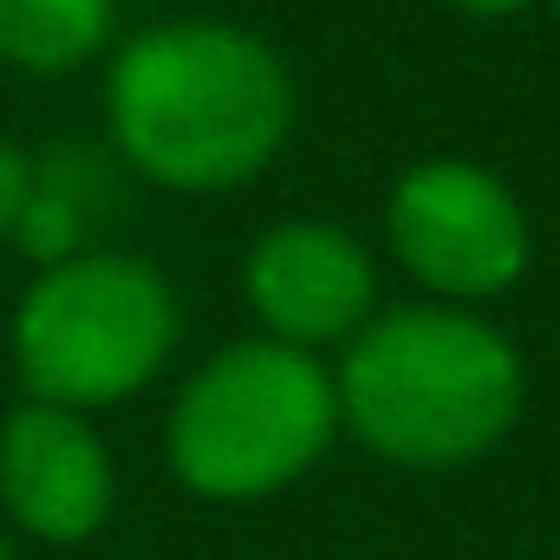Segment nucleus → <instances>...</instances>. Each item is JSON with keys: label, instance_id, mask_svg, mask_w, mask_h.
Wrapping results in <instances>:
<instances>
[{"label": "nucleus", "instance_id": "f257e3e1", "mask_svg": "<svg viewBox=\"0 0 560 560\" xmlns=\"http://www.w3.org/2000/svg\"><path fill=\"white\" fill-rule=\"evenodd\" d=\"M112 143L163 189H235L293 131V79L268 39L222 20H170L112 59Z\"/></svg>", "mask_w": 560, "mask_h": 560}, {"label": "nucleus", "instance_id": "f03ea898", "mask_svg": "<svg viewBox=\"0 0 560 560\" xmlns=\"http://www.w3.org/2000/svg\"><path fill=\"white\" fill-rule=\"evenodd\" d=\"M339 423L398 469H456L489 456L522 411L515 346L469 306L372 313L339 372Z\"/></svg>", "mask_w": 560, "mask_h": 560}, {"label": "nucleus", "instance_id": "7ed1b4c3", "mask_svg": "<svg viewBox=\"0 0 560 560\" xmlns=\"http://www.w3.org/2000/svg\"><path fill=\"white\" fill-rule=\"evenodd\" d=\"M339 436L332 372L280 339L222 346L170 411V469L202 502H261Z\"/></svg>", "mask_w": 560, "mask_h": 560}, {"label": "nucleus", "instance_id": "20e7f679", "mask_svg": "<svg viewBox=\"0 0 560 560\" xmlns=\"http://www.w3.org/2000/svg\"><path fill=\"white\" fill-rule=\"evenodd\" d=\"M183 313L170 280L138 255H66L20 300L13 359L39 405L98 411L143 392L176 352Z\"/></svg>", "mask_w": 560, "mask_h": 560}, {"label": "nucleus", "instance_id": "39448f33", "mask_svg": "<svg viewBox=\"0 0 560 560\" xmlns=\"http://www.w3.org/2000/svg\"><path fill=\"white\" fill-rule=\"evenodd\" d=\"M392 255L450 306L495 300L528 268V215L502 176L463 156H430L398 176L385 202Z\"/></svg>", "mask_w": 560, "mask_h": 560}, {"label": "nucleus", "instance_id": "423d86ee", "mask_svg": "<svg viewBox=\"0 0 560 560\" xmlns=\"http://www.w3.org/2000/svg\"><path fill=\"white\" fill-rule=\"evenodd\" d=\"M248 306L280 346H332L372 319V255L332 222H280L248 248Z\"/></svg>", "mask_w": 560, "mask_h": 560}, {"label": "nucleus", "instance_id": "0eeeda50", "mask_svg": "<svg viewBox=\"0 0 560 560\" xmlns=\"http://www.w3.org/2000/svg\"><path fill=\"white\" fill-rule=\"evenodd\" d=\"M112 456L98 430L66 405H20L0 430V502L39 541H85L112 515Z\"/></svg>", "mask_w": 560, "mask_h": 560}, {"label": "nucleus", "instance_id": "6e6552de", "mask_svg": "<svg viewBox=\"0 0 560 560\" xmlns=\"http://www.w3.org/2000/svg\"><path fill=\"white\" fill-rule=\"evenodd\" d=\"M118 0H0V59L26 72H72L112 39Z\"/></svg>", "mask_w": 560, "mask_h": 560}, {"label": "nucleus", "instance_id": "1a4fd4ad", "mask_svg": "<svg viewBox=\"0 0 560 560\" xmlns=\"http://www.w3.org/2000/svg\"><path fill=\"white\" fill-rule=\"evenodd\" d=\"M26 196H33V163H26L20 150H7V143H0V235H13V229H20Z\"/></svg>", "mask_w": 560, "mask_h": 560}, {"label": "nucleus", "instance_id": "9d476101", "mask_svg": "<svg viewBox=\"0 0 560 560\" xmlns=\"http://www.w3.org/2000/svg\"><path fill=\"white\" fill-rule=\"evenodd\" d=\"M450 7H463V13H522L528 0H450Z\"/></svg>", "mask_w": 560, "mask_h": 560}, {"label": "nucleus", "instance_id": "9b49d317", "mask_svg": "<svg viewBox=\"0 0 560 560\" xmlns=\"http://www.w3.org/2000/svg\"><path fill=\"white\" fill-rule=\"evenodd\" d=\"M0 560H13V555H7V541H0Z\"/></svg>", "mask_w": 560, "mask_h": 560}, {"label": "nucleus", "instance_id": "f8f14e48", "mask_svg": "<svg viewBox=\"0 0 560 560\" xmlns=\"http://www.w3.org/2000/svg\"><path fill=\"white\" fill-rule=\"evenodd\" d=\"M555 13H560V0H555Z\"/></svg>", "mask_w": 560, "mask_h": 560}]
</instances>
